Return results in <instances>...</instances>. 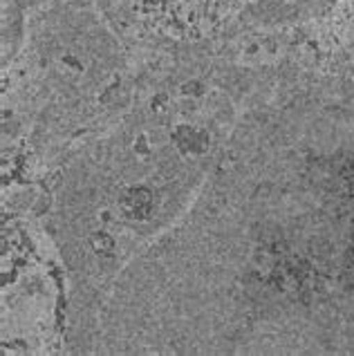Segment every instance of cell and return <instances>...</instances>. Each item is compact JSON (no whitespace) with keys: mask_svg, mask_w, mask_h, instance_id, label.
Returning <instances> with one entry per match:
<instances>
[{"mask_svg":"<svg viewBox=\"0 0 354 356\" xmlns=\"http://www.w3.org/2000/svg\"><path fill=\"white\" fill-rule=\"evenodd\" d=\"M157 29L175 36H200L238 14L247 0H133Z\"/></svg>","mask_w":354,"mask_h":356,"instance_id":"1","label":"cell"}]
</instances>
